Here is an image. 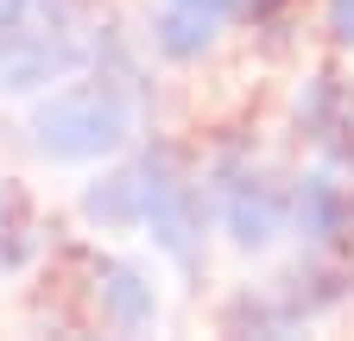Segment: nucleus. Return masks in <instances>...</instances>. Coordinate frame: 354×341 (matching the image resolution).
I'll list each match as a JSON object with an SVG mask.
<instances>
[{
	"instance_id": "nucleus-1",
	"label": "nucleus",
	"mask_w": 354,
	"mask_h": 341,
	"mask_svg": "<svg viewBox=\"0 0 354 341\" xmlns=\"http://www.w3.org/2000/svg\"><path fill=\"white\" fill-rule=\"evenodd\" d=\"M140 108H146V82L140 76L88 64V76H76L70 89H51L44 101H32L26 139L51 164H95V158H114V152L133 146Z\"/></svg>"
},
{
	"instance_id": "nucleus-2",
	"label": "nucleus",
	"mask_w": 354,
	"mask_h": 341,
	"mask_svg": "<svg viewBox=\"0 0 354 341\" xmlns=\"http://www.w3.org/2000/svg\"><path fill=\"white\" fill-rule=\"evenodd\" d=\"M88 0H0V95H38L88 64Z\"/></svg>"
},
{
	"instance_id": "nucleus-3",
	"label": "nucleus",
	"mask_w": 354,
	"mask_h": 341,
	"mask_svg": "<svg viewBox=\"0 0 354 341\" xmlns=\"http://www.w3.org/2000/svg\"><path fill=\"white\" fill-rule=\"evenodd\" d=\"M133 158H140V228L184 278H203V266H209V184H203V170L171 139H152Z\"/></svg>"
},
{
	"instance_id": "nucleus-4",
	"label": "nucleus",
	"mask_w": 354,
	"mask_h": 341,
	"mask_svg": "<svg viewBox=\"0 0 354 341\" xmlns=\"http://www.w3.org/2000/svg\"><path fill=\"white\" fill-rule=\"evenodd\" d=\"M342 304H354V266L342 260V253L310 246L291 272L228 297V304H221V329L228 335H291L304 322L335 316Z\"/></svg>"
},
{
	"instance_id": "nucleus-5",
	"label": "nucleus",
	"mask_w": 354,
	"mask_h": 341,
	"mask_svg": "<svg viewBox=\"0 0 354 341\" xmlns=\"http://www.w3.org/2000/svg\"><path fill=\"white\" fill-rule=\"evenodd\" d=\"M203 184H209V215L241 253H266L291 228V190L253 158V146L221 139L203 164Z\"/></svg>"
},
{
	"instance_id": "nucleus-6",
	"label": "nucleus",
	"mask_w": 354,
	"mask_h": 341,
	"mask_svg": "<svg viewBox=\"0 0 354 341\" xmlns=\"http://www.w3.org/2000/svg\"><path fill=\"white\" fill-rule=\"evenodd\" d=\"M297 133L323 164H354V82L335 64L310 70V82L297 89Z\"/></svg>"
},
{
	"instance_id": "nucleus-7",
	"label": "nucleus",
	"mask_w": 354,
	"mask_h": 341,
	"mask_svg": "<svg viewBox=\"0 0 354 341\" xmlns=\"http://www.w3.org/2000/svg\"><path fill=\"white\" fill-rule=\"evenodd\" d=\"M234 19H241V0H158L152 7V51L165 64H203Z\"/></svg>"
},
{
	"instance_id": "nucleus-8",
	"label": "nucleus",
	"mask_w": 354,
	"mask_h": 341,
	"mask_svg": "<svg viewBox=\"0 0 354 341\" xmlns=\"http://www.w3.org/2000/svg\"><path fill=\"white\" fill-rule=\"evenodd\" d=\"M291 222H297L304 246H323V253H348L354 246V190L335 177V164L304 170L291 184Z\"/></svg>"
},
{
	"instance_id": "nucleus-9",
	"label": "nucleus",
	"mask_w": 354,
	"mask_h": 341,
	"mask_svg": "<svg viewBox=\"0 0 354 341\" xmlns=\"http://www.w3.org/2000/svg\"><path fill=\"white\" fill-rule=\"evenodd\" d=\"M88 310H95L108 329H120V335H140V329L158 322V291H152V278L133 260L95 253V260H88Z\"/></svg>"
},
{
	"instance_id": "nucleus-10",
	"label": "nucleus",
	"mask_w": 354,
	"mask_h": 341,
	"mask_svg": "<svg viewBox=\"0 0 354 341\" xmlns=\"http://www.w3.org/2000/svg\"><path fill=\"white\" fill-rule=\"evenodd\" d=\"M82 222L102 234H133L140 228V158H120L82 190Z\"/></svg>"
},
{
	"instance_id": "nucleus-11",
	"label": "nucleus",
	"mask_w": 354,
	"mask_h": 341,
	"mask_svg": "<svg viewBox=\"0 0 354 341\" xmlns=\"http://www.w3.org/2000/svg\"><path fill=\"white\" fill-rule=\"evenodd\" d=\"M44 228H38V208L19 184H0V272H19L32 253H38Z\"/></svg>"
},
{
	"instance_id": "nucleus-12",
	"label": "nucleus",
	"mask_w": 354,
	"mask_h": 341,
	"mask_svg": "<svg viewBox=\"0 0 354 341\" xmlns=\"http://www.w3.org/2000/svg\"><path fill=\"white\" fill-rule=\"evenodd\" d=\"M323 32L335 51H354V0H323Z\"/></svg>"
},
{
	"instance_id": "nucleus-13",
	"label": "nucleus",
	"mask_w": 354,
	"mask_h": 341,
	"mask_svg": "<svg viewBox=\"0 0 354 341\" xmlns=\"http://www.w3.org/2000/svg\"><path fill=\"white\" fill-rule=\"evenodd\" d=\"M291 13V0H241V19H253V26H279Z\"/></svg>"
}]
</instances>
